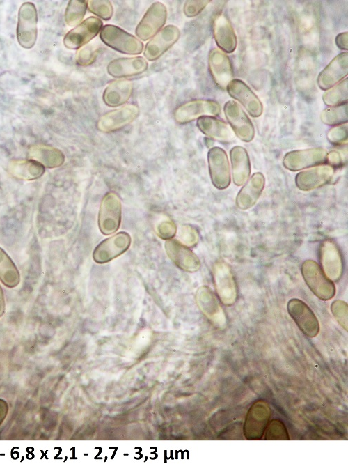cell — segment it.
I'll return each instance as SVG.
<instances>
[{"mask_svg": "<svg viewBox=\"0 0 348 464\" xmlns=\"http://www.w3.org/2000/svg\"><path fill=\"white\" fill-rule=\"evenodd\" d=\"M101 40L109 47L125 54H139L143 49V42L122 29L112 24L102 27Z\"/></svg>", "mask_w": 348, "mask_h": 464, "instance_id": "1", "label": "cell"}, {"mask_svg": "<svg viewBox=\"0 0 348 464\" xmlns=\"http://www.w3.org/2000/svg\"><path fill=\"white\" fill-rule=\"evenodd\" d=\"M301 270L306 284L318 298L329 300L334 297L335 285L317 263L306 260L303 263Z\"/></svg>", "mask_w": 348, "mask_h": 464, "instance_id": "2", "label": "cell"}, {"mask_svg": "<svg viewBox=\"0 0 348 464\" xmlns=\"http://www.w3.org/2000/svg\"><path fill=\"white\" fill-rule=\"evenodd\" d=\"M122 206L116 194L106 193L101 202L98 216V225L104 235L116 232L121 222Z\"/></svg>", "mask_w": 348, "mask_h": 464, "instance_id": "3", "label": "cell"}, {"mask_svg": "<svg viewBox=\"0 0 348 464\" xmlns=\"http://www.w3.org/2000/svg\"><path fill=\"white\" fill-rule=\"evenodd\" d=\"M38 15L35 6L31 2L24 3L18 14L17 26V38L19 45L30 49L35 43L37 39Z\"/></svg>", "mask_w": 348, "mask_h": 464, "instance_id": "4", "label": "cell"}, {"mask_svg": "<svg viewBox=\"0 0 348 464\" xmlns=\"http://www.w3.org/2000/svg\"><path fill=\"white\" fill-rule=\"evenodd\" d=\"M220 113L221 107L216 101L197 99L178 106L175 110L174 118L178 123H187L202 116H218Z\"/></svg>", "mask_w": 348, "mask_h": 464, "instance_id": "5", "label": "cell"}, {"mask_svg": "<svg viewBox=\"0 0 348 464\" xmlns=\"http://www.w3.org/2000/svg\"><path fill=\"white\" fill-rule=\"evenodd\" d=\"M225 116L232 131L242 141L250 142L255 136V128L251 119L235 100L227 101L223 106Z\"/></svg>", "mask_w": 348, "mask_h": 464, "instance_id": "6", "label": "cell"}, {"mask_svg": "<svg viewBox=\"0 0 348 464\" xmlns=\"http://www.w3.org/2000/svg\"><path fill=\"white\" fill-rule=\"evenodd\" d=\"M327 153L326 150L322 148L292 150L285 155L283 164L291 171H297L322 164L326 161Z\"/></svg>", "mask_w": 348, "mask_h": 464, "instance_id": "7", "label": "cell"}, {"mask_svg": "<svg viewBox=\"0 0 348 464\" xmlns=\"http://www.w3.org/2000/svg\"><path fill=\"white\" fill-rule=\"evenodd\" d=\"M207 162L213 185L219 190L227 188L230 183V170L226 151L219 146L211 148L207 153Z\"/></svg>", "mask_w": 348, "mask_h": 464, "instance_id": "8", "label": "cell"}, {"mask_svg": "<svg viewBox=\"0 0 348 464\" xmlns=\"http://www.w3.org/2000/svg\"><path fill=\"white\" fill-rule=\"evenodd\" d=\"M167 19V9L161 2L152 3L135 29V33L140 39L147 40L152 38L165 24Z\"/></svg>", "mask_w": 348, "mask_h": 464, "instance_id": "9", "label": "cell"}, {"mask_svg": "<svg viewBox=\"0 0 348 464\" xmlns=\"http://www.w3.org/2000/svg\"><path fill=\"white\" fill-rule=\"evenodd\" d=\"M213 273L219 298L226 306L233 304L237 299V288L229 266L223 261H218L214 265Z\"/></svg>", "mask_w": 348, "mask_h": 464, "instance_id": "10", "label": "cell"}, {"mask_svg": "<svg viewBox=\"0 0 348 464\" xmlns=\"http://www.w3.org/2000/svg\"><path fill=\"white\" fill-rule=\"evenodd\" d=\"M287 311L300 330L313 338L319 331L318 319L311 309L302 300L292 298L287 303Z\"/></svg>", "mask_w": 348, "mask_h": 464, "instance_id": "11", "label": "cell"}, {"mask_svg": "<svg viewBox=\"0 0 348 464\" xmlns=\"http://www.w3.org/2000/svg\"><path fill=\"white\" fill-rule=\"evenodd\" d=\"M102 27V22L100 19L89 17L65 35L63 44L68 49H79L94 38Z\"/></svg>", "mask_w": 348, "mask_h": 464, "instance_id": "12", "label": "cell"}, {"mask_svg": "<svg viewBox=\"0 0 348 464\" xmlns=\"http://www.w3.org/2000/svg\"><path fill=\"white\" fill-rule=\"evenodd\" d=\"M271 410L268 405L261 401L255 402L249 408L246 416L244 433L248 440L260 439L268 425Z\"/></svg>", "mask_w": 348, "mask_h": 464, "instance_id": "13", "label": "cell"}, {"mask_svg": "<svg viewBox=\"0 0 348 464\" xmlns=\"http://www.w3.org/2000/svg\"><path fill=\"white\" fill-rule=\"evenodd\" d=\"M180 29L175 25H167L159 31L145 45L143 54L149 61L158 59L179 39Z\"/></svg>", "mask_w": 348, "mask_h": 464, "instance_id": "14", "label": "cell"}, {"mask_svg": "<svg viewBox=\"0 0 348 464\" xmlns=\"http://www.w3.org/2000/svg\"><path fill=\"white\" fill-rule=\"evenodd\" d=\"M226 88L229 95L237 100L251 116L256 118L262 115V102L244 82L232 79Z\"/></svg>", "mask_w": 348, "mask_h": 464, "instance_id": "15", "label": "cell"}, {"mask_svg": "<svg viewBox=\"0 0 348 464\" xmlns=\"http://www.w3.org/2000/svg\"><path fill=\"white\" fill-rule=\"evenodd\" d=\"M130 235L125 232H120L102 241L93 251V257L98 263H106L122 254L129 247Z\"/></svg>", "mask_w": 348, "mask_h": 464, "instance_id": "16", "label": "cell"}, {"mask_svg": "<svg viewBox=\"0 0 348 464\" xmlns=\"http://www.w3.org/2000/svg\"><path fill=\"white\" fill-rule=\"evenodd\" d=\"M139 114V108L136 105L127 104L101 116L97 127L104 132H114L131 123Z\"/></svg>", "mask_w": 348, "mask_h": 464, "instance_id": "17", "label": "cell"}, {"mask_svg": "<svg viewBox=\"0 0 348 464\" xmlns=\"http://www.w3.org/2000/svg\"><path fill=\"white\" fill-rule=\"evenodd\" d=\"M348 72V53L343 52L335 56L319 72L317 82L320 89L326 91L342 81Z\"/></svg>", "mask_w": 348, "mask_h": 464, "instance_id": "18", "label": "cell"}, {"mask_svg": "<svg viewBox=\"0 0 348 464\" xmlns=\"http://www.w3.org/2000/svg\"><path fill=\"white\" fill-rule=\"evenodd\" d=\"M208 65L210 75L216 86L225 89L234 76L229 57L221 49L214 48L209 54Z\"/></svg>", "mask_w": 348, "mask_h": 464, "instance_id": "19", "label": "cell"}, {"mask_svg": "<svg viewBox=\"0 0 348 464\" xmlns=\"http://www.w3.org/2000/svg\"><path fill=\"white\" fill-rule=\"evenodd\" d=\"M334 174V167L319 164L299 172L295 177L296 187L303 191H310L328 183Z\"/></svg>", "mask_w": 348, "mask_h": 464, "instance_id": "20", "label": "cell"}, {"mask_svg": "<svg viewBox=\"0 0 348 464\" xmlns=\"http://www.w3.org/2000/svg\"><path fill=\"white\" fill-rule=\"evenodd\" d=\"M322 268L329 279L338 281L342 273V258L338 245L331 240H324L319 247Z\"/></svg>", "mask_w": 348, "mask_h": 464, "instance_id": "21", "label": "cell"}, {"mask_svg": "<svg viewBox=\"0 0 348 464\" xmlns=\"http://www.w3.org/2000/svg\"><path fill=\"white\" fill-rule=\"evenodd\" d=\"M165 248L171 261L183 270L196 272L200 268L199 258L180 241L168 240L165 243Z\"/></svg>", "mask_w": 348, "mask_h": 464, "instance_id": "22", "label": "cell"}, {"mask_svg": "<svg viewBox=\"0 0 348 464\" xmlns=\"http://www.w3.org/2000/svg\"><path fill=\"white\" fill-rule=\"evenodd\" d=\"M212 31L215 42L221 51L233 52L237 45L234 29L223 13L218 14L212 23Z\"/></svg>", "mask_w": 348, "mask_h": 464, "instance_id": "23", "label": "cell"}, {"mask_svg": "<svg viewBox=\"0 0 348 464\" xmlns=\"http://www.w3.org/2000/svg\"><path fill=\"white\" fill-rule=\"evenodd\" d=\"M148 67L142 56L122 57L111 61L106 68L109 75L116 78L135 76L144 72Z\"/></svg>", "mask_w": 348, "mask_h": 464, "instance_id": "24", "label": "cell"}, {"mask_svg": "<svg viewBox=\"0 0 348 464\" xmlns=\"http://www.w3.org/2000/svg\"><path fill=\"white\" fill-rule=\"evenodd\" d=\"M265 185V178L261 172L254 173L245 183L236 197V204L241 210L253 207L260 198Z\"/></svg>", "mask_w": 348, "mask_h": 464, "instance_id": "25", "label": "cell"}, {"mask_svg": "<svg viewBox=\"0 0 348 464\" xmlns=\"http://www.w3.org/2000/svg\"><path fill=\"white\" fill-rule=\"evenodd\" d=\"M196 125L205 135L222 143H229L234 140L232 130L222 120L214 116H202L198 118Z\"/></svg>", "mask_w": 348, "mask_h": 464, "instance_id": "26", "label": "cell"}, {"mask_svg": "<svg viewBox=\"0 0 348 464\" xmlns=\"http://www.w3.org/2000/svg\"><path fill=\"white\" fill-rule=\"evenodd\" d=\"M232 180L237 186L244 185L251 174V162L247 150L241 146H235L230 150Z\"/></svg>", "mask_w": 348, "mask_h": 464, "instance_id": "27", "label": "cell"}, {"mask_svg": "<svg viewBox=\"0 0 348 464\" xmlns=\"http://www.w3.org/2000/svg\"><path fill=\"white\" fill-rule=\"evenodd\" d=\"M132 91L133 84L130 80H115L106 86L103 92L102 99L107 106L116 107L127 102Z\"/></svg>", "mask_w": 348, "mask_h": 464, "instance_id": "28", "label": "cell"}, {"mask_svg": "<svg viewBox=\"0 0 348 464\" xmlns=\"http://www.w3.org/2000/svg\"><path fill=\"white\" fill-rule=\"evenodd\" d=\"M197 300L205 314L219 325H223L226 318L223 309L219 304L214 292L206 286L199 288L197 291Z\"/></svg>", "mask_w": 348, "mask_h": 464, "instance_id": "29", "label": "cell"}, {"mask_svg": "<svg viewBox=\"0 0 348 464\" xmlns=\"http://www.w3.org/2000/svg\"><path fill=\"white\" fill-rule=\"evenodd\" d=\"M29 156L48 168L60 167L65 160V156L60 150L42 144L32 146L29 148Z\"/></svg>", "mask_w": 348, "mask_h": 464, "instance_id": "30", "label": "cell"}, {"mask_svg": "<svg viewBox=\"0 0 348 464\" xmlns=\"http://www.w3.org/2000/svg\"><path fill=\"white\" fill-rule=\"evenodd\" d=\"M8 169L14 177L25 180L38 179L45 171L43 165L33 160H12Z\"/></svg>", "mask_w": 348, "mask_h": 464, "instance_id": "31", "label": "cell"}, {"mask_svg": "<svg viewBox=\"0 0 348 464\" xmlns=\"http://www.w3.org/2000/svg\"><path fill=\"white\" fill-rule=\"evenodd\" d=\"M0 281L5 286L10 288L16 287L20 281L17 268L1 247H0Z\"/></svg>", "mask_w": 348, "mask_h": 464, "instance_id": "32", "label": "cell"}, {"mask_svg": "<svg viewBox=\"0 0 348 464\" xmlns=\"http://www.w3.org/2000/svg\"><path fill=\"white\" fill-rule=\"evenodd\" d=\"M321 121L328 125H338L347 123V102L324 109L320 115Z\"/></svg>", "mask_w": 348, "mask_h": 464, "instance_id": "33", "label": "cell"}, {"mask_svg": "<svg viewBox=\"0 0 348 464\" xmlns=\"http://www.w3.org/2000/svg\"><path fill=\"white\" fill-rule=\"evenodd\" d=\"M348 79L346 77L332 88L328 89L323 95L322 100L325 105L333 107L347 101Z\"/></svg>", "mask_w": 348, "mask_h": 464, "instance_id": "34", "label": "cell"}, {"mask_svg": "<svg viewBox=\"0 0 348 464\" xmlns=\"http://www.w3.org/2000/svg\"><path fill=\"white\" fill-rule=\"evenodd\" d=\"M87 1L72 0L68 2L65 20L70 26L77 25L84 18L86 9Z\"/></svg>", "mask_w": 348, "mask_h": 464, "instance_id": "35", "label": "cell"}, {"mask_svg": "<svg viewBox=\"0 0 348 464\" xmlns=\"http://www.w3.org/2000/svg\"><path fill=\"white\" fill-rule=\"evenodd\" d=\"M99 52L100 46L97 44H86L77 52L76 62L81 66L90 65L96 60Z\"/></svg>", "mask_w": 348, "mask_h": 464, "instance_id": "36", "label": "cell"}, {"mask_svg": "<svg viewBox=\"0 0 348 464\" xmlns=\"http://www.w3.org/2000/svg\"><path fill=\"white\" fill-rule=\"evenodd\" d=\"M87 8L92 13L104 20H109L113 13L112 4L111 1L107 0L88 1Z\"/></svg>", "mask_w": 348, "mask_h": 464, "instance_id": "37", "label": "cell"}, {"mask_svg": "<svg viewBox=\"0 0 348 464\" xmlns=\"http://www.w3.org/2000/svg\"><path fill=\"white\" fill-rule=\"evenodd\" d=\"M267 440H285L289 439V435L284 424L278 420L274 419L267 426Z\"/></svg>", "mask_w": 348, "mask_h": 464, "instance_id": "38", "label": "cell"}, {"mask_svg": "<svg viewBox=\"0 0 348 464\" xmlns=\"http://www.w3.org/2000/svg\"><path fill=\"white\" fill-rule=\"evenodd\" d=\"M331 309L339 324L347 330V304L342 300H336L332 303Z\"/></svg>", "mask_w": 348, "mask_h": 464, "instance_id": "39", "label": "cell"}, {"mask_svg": "<svg viewBox=\"0 0 348 464\" xmlns=\"http://www.w3.org/2000/svg\"><path fill=\"white\" fill-rule=\"evenodd\" d=\"M328 140L333 144H342L347 141V124L335 125L327 133Z\"/></svg>", "mask_w": 348, "mask_h": 464, "instance_id": "40", "label": "cell"}, {"mask_svg": "<svg viewBox=\"0 0 348 464\" xmlns=\"http://www.w3.org/2000/svg\"><path fill=\"white\" fill-rule=\"evenodd\" d=\"M210 1H187L183 7V12L188 17L200 14Z\"/></svg>", "mask_w": 348, "mask_h": 464, "instance_id": "41", "label": "cell"}, {"mask_svg": "<svg viewBox=\"0 0 348 464\" xmlns=\"http://www.w3.org/2000/svg\"><path fill=\"white\" fill-rule=\"evenodd\" d=\"M179 238L183 245L193 246L198 240V234L195 229L184 226L180 229Z\"/></svg>", "mask_w": 348, "mask_h": 464, "instance_id": "42", "label": "cell"}, {"mask_svg": "<svg viewBox=\"0 0 348 464\" xmlns=\"http://www.w3.org/2000/svg\"><path fill=\"white\" fill-rule=\"evenodd\" d=\"M157 233L162 239H170L176 232V226L171 221H165L157 226Z\"/></svg>", "mask_w": 348, "mask_h": 464, "instance_id": "43", "label": "cell"}, {"mask_svg": "<svg viewBox=\"0 0 348 464\" xmlns=\"http://www.w3.org/2000/svg\"><path fill=\"white\" fill-rule=\"evenodd\" d=\"M335 44L337 47L343 50H347L348 49V33L342 32L337 35L335 37Z\"/></svg>", "mask_w": 348, "mask_h": 464, "instance_id": "44", "label": "cell"}, {"mask_svg": "<svg viewBox=\"0 0 348 464\" xmlns=\"http://www.w3.org/2000/svg\"><path fill=\"white\" fill-rule=\"evenodd\" d=\"M326 161L329 162V164L331 167L339 166L341 163V157L338 152L332 150L327 153Z\"/></svg>", "mask_w": 348, "mask_h": 464, "instance_id": "45", "label": "cell"}, {"mask_svg": "<svg viewBox=\"0 0 348 464\" xmlns=\"http://www.w3.org/2000/svg\"><path fill=\"white\" fill-rule=\"evenodd\" d=\"M6 304H5V297L3 289L0 286V317L2 316L5 312Z\"/></svg>", "mask_w": 348, "mask_h": 464, "instance_id": "46", "label": "cell"}]
</instances>
